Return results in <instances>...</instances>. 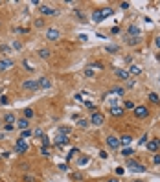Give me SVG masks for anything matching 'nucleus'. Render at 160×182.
<instances>
[{"mask_svg": "<svg viewBox=\"0 0 160 182\" xmlns=\"http://www.w3.org/2000/svg\"><path fill=\"white\" fill-rule=\"evenodd\" d=\"M33 114H35L33 109H24V118H26V120H28V118H33Z\"/></svg>", "mask_w": 160, "mask_h": 182, "instance_id": "obj_27", "label": "nucleus"}, {"mask_svg": "<svg viewBox=\"0 0 160 182\" xmlns=\"http://www.w3.org/2000/svg\"><path fill=\"white\" fill-rule=\"evenodd\" d=\"M103 122H105V116L101 112H98V110H94L92 116H90V123L92 125H103Z\"/></svg>", "mask_w": 160, "mask_h": 182, "instance_id": "obj_4", "label": "nucleus"}, {"mask_svg": "<svg viewBox=\"0 0 160 182\" xmlns=\"http://www.w3.org/2000/svg\"><path fill=\"white\" fill-rule=\"evenodd\" d=\"M41 140H43V147H48V145H50V138L48 136H43Z\"/></svg>", "mask_w": 160, "mask_h": 182, "instance_id": "obj_31", "label": "nucleus"}, {"mask_svg": "<svg viewBox=\"0 0 160 182\" xmlns=\"http://www.w3.org/2000/svg\"><path fill=\"white\" fill-rule=\"evenodd\" d=\"M85 75H88V77H90V75H92V70L87 68V70H85Z\"/></svg>", "mask_w": 160, "mask_h": 182, "instance_id": "obj_45", "label": "nucleus"}, {"mask_svg": "<svg viewBox=\"0 0 160 182\" xmlns=\"http://www.w3.org/2000/svg\"><path fill=\"white\" fill-rule=\"evenodd\" d=\"M59 169H61V171H66V169H68V166H66V164H61V166H59Z\"/></svg>", "mask_w": 160, "mask_h": 182, "instance_id": "obj_44", "label": "nucleus"}, {"mask_svg": "<svg viewBox=\"0 0 160 182\" xmlns=\"http://www.w3.org/2000/svg\"><path fill=\"white\" fill-rule=\"evenodd\" d=\"M107 182H120V180H118V178H109Z\"/></svg>", "mask_w": 160, "mask_h": 182, "instance_id": "obj_48", "label": "nucleus"}, {"mask_svg": "<svg viewBox=\"0 0 160 182\" xmlns=\"http://www.w3.org/2000/svg\"><path fill=\"white\" fill-rule=\"evenodd\" d=\"M127 167H129V169H133L134 173H144L145 169H147L145 166H142L140 162H136V160H133V158L127 160Z\"/></svg>", "mask_w": 160, "mask_h": 182, "instance_id": "obj_2", "label": "nucleus"}, {"mask_svg": "<svg viewBox=\"0 0 160 182\" xmlns=\"http://www.w3.org/2000/svg\"><path fill=\"white\" fill-rule=\"evenodd\" d=\"M66 144H68V136L57 132V136H55V145H57V147H61V145H66Z\"/></svg>", "mask_w": 160, "mask_h": 182, "instance_id": "obj_11", "label": "nucleus"}, {"mask_svg": "<svg viewBox=\"0 0 160 182\" xmlns=\"http://www.w3.org/2000/svg\"><path fill=\"white\" fill-rule=\"evenodd\" d=\"M70 127H66V125H63V127H59V131L57 132H61V134H65V136H68V134H70Z\"/></svg>", "mask_w": 160, "mask_h": 182, "instance_id": "obj_23", "label": "nucleus"}, {"mask_svg": "<svg viewBox=\"0 0 160 182\" xmlns=\"http://www.w3.org/2000/svg\"><path fill=\"white\" fill-rule=\"evenodd\" d=\"M11 48H13V50H17V52H18L20 48H22V43H20V41H15V43L11 44Z\"/></svg>", "mask_w": 160, "mask_h": 182, "instance_id": "obj_29", "label": "nucleus"}, {"mask_svg": "<svg viewBox=\"0 0 160 182\" xmlns=\"http://www.w3.org/2000/svg\"><path fill=\"white\" fill-rule=\"evenodd\" d=\"M107 145H109L110 149H118V147H120V140L110 134V136H107Z\"/></svg>", "mask_w": 160, "mask_h": 182, "instance_id": "obj_9", "label": "nucleus"}, {"mask_svg": "<svg viewBox=\"0 0 160 182\" xmlns=\"http://www.w3.org/2000/svg\"><path fill=\"white\" fill-rule=\"evenodd\" d=\"M147 97H149V101H151V103H155V105H158V103H160V97H158V94H156V92H151Z\"/></svg>", "mask_w": 160, "mask_h": 182, "instance_id": "obj_20", "label": "nucleus"}, {"mask_svg": "<svg viewBox=\"0 0 160 182\" xmlns=\"http://www.w3.org/2000/svg\"><path fill=\"white\" fill-rule=\"evenodd\" d=\"M78 125L85 129V127H88V122H87V120H79V122H78Z\"/></svg>", "mask_w": 160, "mask_h": 182, "instance_id": "obj_32", "label": "nucleus"}, {"mask_svg": "<svg viewBox=\"0 0 160 182\" xmlns=\"http://www.w3.org/2000/svg\"><path fill=\"white\" fill-rule=\"evenodd\" d=\"M35 26H37V28L43 26V18H37V20H35Z\"/></svg>", "mask_w": 160, "mask_h": 182, "instance_id": "obj_41", "label": "nucleus"}, {"mask_svg": "<svg viewBox=\"0 0 160 182\" xmlns=\"http://www.w3.org/2000/svg\"><path fill=\"white\" fill-rule=\"evenodd\" d=\"M123 109H134V103H133V101H125Z\"/></svg>", "mask_w": 160, "mask_h": 182, "instance_id": "obj_33", "label": "nucleus"}, {"mask_svg": "<svg viewBox=\"0 0 160 182\" xmlns=\"http://www.w3.org/2000/svg\"><path fill=\"white\" fill-rule=\"evenodd\" d=\"M110 31H112V33H120V26H114V28H112Z\"/></svg>", "mask_w": 160, "mask_h": 182, "instance_id": "obj_42", "label": "nucleus"}, {"mask_svg": "<svg viewBox=\"0 0 160 182\" xmlns=\"http://www.w3.org/2000/svg\"><path fill=\"white\" fill-rule=\"evenodd\" d=\"M122 155H123L125 158H129L131 155H133V149H131V147H125V149H122Z\"/></svg>", "mask_w": 160, "mask_h": 182, "instance_id": "obj_26", "label": "nucleus"}, {"mask_svg": "<svg viewBox=\"0 0 160 182\" xmlns=\"http://www.w3.org/2000/svg\"><path fill=\"white\" fill-rule=\"evenodd\" d=\"M33 134H35V136H39V138H43V131H41V129H37L35 132H33Z\"/></svg>", "mask_w": 160, "mask_h": 182, "instance_id": "obj_39", "label": "nucleus"}, {"mask_svg": "<svg viewBox=\"0 0 160 182\" xmlns=\"http://www.w3.org/2000/svg\"><path fill=\"white\" fill-rule=\"evenodd\" d=\"M41 13H43V15H59V9H53L52 6H48V4H41Z\"/></svg>", "mask_w": 160, "mask_h": 182, "instance_id": "obj_5", "label": "nucleus"}, {"mask_svg": "<svg viewBox=\"0 0 160 182\" xmlns=\"http://www.w3.org/2000/svg\"><path fill=\"white\" fill-rule=\"evenodd\" d=\"M114 171H116V175H123V171H125V169H123V167H120V166H118Z\"/></svg>", "mask_w": 160, "mask_h": 182, "instance_id": "obj_37", "label": "nucleus"}, {"mask_svg": "<svg viewBox=\"0 0 160 182\" xmlns=\"http://www.w3.org/2000/svg\"><path fill=\"white\" fill-rule=\"evenodd\" d=\"M11 50H13L11 46H8V44H0V52H2L4 55H8V53H11Z\"/></svg>", "mask_w": 160, "mask_h": 182, "instance_id": "obj_22", "label": "nucleus"}, {"mask_svg": "<svg viewBox=\"0 0 160 182\" xmlns=\"http://www.w3.org/2000/svg\"><path fill=\"white\" fill-rule=\"evenodd\" d=\"M37 83H39V88H50L52 87V81L48 79V77H41V79H37Z\"/></svg>", "mask_w": 160, "mask_h": 182, "instance_id": "obj_14", "label": "nucleus"}, {"mask_svg": "<svg viewBox=\"0 0 160 182\" xmlns=\"http://www.w3.org/2000/svg\"><path fill=\"white\" fill-rule=\"evenodd\" d=\"M39 57L48 59V57H50V50H46V48H43V50H39Z\"/></svg>", "mask_w": 160, "mask_h": 182, "instance_id": "obj_24", "label": "nucleus"}, {"mask_svg": "<svg viewBox=\"0 0 160 182\" xmlns=\"http://www.w3.org/2000/svg\"><path fill=\"white\" fill-rule=\"evenodd\" d=\"M11 66H15V63L11 59H2L0 61V72H6V70H9Z\"/></svg>", "mask_w": 160, "mask_h": 182, "instance_id": "obj_10", "label": "nucleus"}, {"mask_svg": "<svg viewBox=\"0 0 160 182\" xmlns=\"http://www.w3.org/2000/svg\"><path fill=\"white\" fill-rule=\"evenodd\" d=\"M41 155H44V156H50V151H48L46 147H41Z\"/></svg>", "mask_w": 160, "mask_h": 182, "instance_id": "obj_34", "label": "nucleus"}, {"mask_svg": "<svg viewBox=\"0 0 160 182\" xmlns=\"http://www.w3.org/2000/svg\"><path fill=\"white\" fill-rule=\"evenodd\" d=\"M133 114L138 118V120H144V118L149 116V110H147V107H144V105H138V107L133 109Z\"/></svg>", "mask_w": 160, "mask_h": 182, "instance_id": "obj_3", "label": "nucleus"}, {"mask_svg": "<svg viewBox=\"0 0 160 182\" xmlns=\"http://www.w3.org/2000/svg\"><path fill=\"white\" fill-rule=\"evenodd\" d=\"M120 8H122V9H127V8H129V2H122Z\"/></svg>", "mask_w": 160, "mask_h": 182, "instance_id": "obj_40", "label": "nucleus"}, {"mask_svg": "<svg viewBox=\"0 0 160 182\" xmlns=\"http://www.w3.org/2000/svg\"><path fill=\"white\" fill-rule=\"evenodd\" d=\"M28 151H30V145L26 144V140L18 138L15 142V153H17V155H24V153H28Z\"/></svg>", "mask_w": 160, "mask_h": 182, "instance_id": "obj_1", "label": "nucleus"}, {"mask_svg": "<svg viewBox=\"0 0 160 182\" xmlns=\"http://www.w3.org/2000/svg\"><path fill=\"white\" fill-rule=\"evenodd\" d=\"M153 164H160V156H158V155L153 156Z\"/></svg>", "mask_w": 160, "mask_h": 182, "instance_id": "obj_38", "label": "nucleus"}, {"mask_svg": "<svg viewBox=\"0 0 160 182\" xmlns=\"http://www.w3.org/2000/svg\"><path fill=\"white\" fill-rule=\"evenodd\" d=\"M31 134H33V132H31L30 129H26V131H22V136H20V138H24V140H26V138H30Z\"/></svg>", "mask_w": 160, "mask_h": 182, "instance_id": "obj_30", "label": "nucleus"}, {"mask_svg": "<svg viewBox=\"0 0 160 182\" xmlns=\"http://www.w3.org/2000/svg\"><path fill=\"white\" fill-rule=\"evenodd\" d=\"M131 142H133V138H131L129 134H123V136L120 138V145H125V147H129Z\"/></svg>", "mask_w": 160, "mask_h": 182, "instance_id": "obj_17", "label": "nucleus"}, {"mask_svg": "<svg viewBox=\"0 0 160 182\" xmlns=\"http://www.w3.org/2000/svg\"><path fill=\"white\" fill-rule=\"evenodd\" d=\"M17 127L20 131H26V129H30V122H28L26 118H20V120H17Z\"/></svg>", "mask_w": 160, "mask_h": 182, "instance_id": "obj_16", "label": "nucleus"}, {"mask_svg": "<svg viewBox=\"0 0 160 182\" xmlns=\"http://www.w3.org/2000/svg\"><path fill=\"white\" fill-rule=\"evenodd\" d=\"M4 122H6V125H13V123H17V118H15V114H6L4 116Z\"/></svg>", "mask_w": 160, "mask_h": 182, "instance_id": "obj_18", "label": "nucleus"}, {"mask_svg": "<svg viewBox=\"0 0 160 182\" xmlns=\"http://www.w3.org/2000/svg\"><path fill=\"white\" fill-rule=\"evenodd\" d=\"M22 88H24V90H37V88H39V83H37L35 79H26V81L22 83Z\"/></svg>", "mask_w": 160, "mask_h": 182, "instance_id": "obj_8", "label": "nucleus"}, {"mask_svg": "<svg viewBox=\"0 0 160 182\" xmlns=\"http://www.w3.org/2000/svg\"><path fill=\"white\" fill-rule=\"evenodd\" d=\"M110 94H118V96H123V94H125V90H123L122 87H114L112 90H110Z\"/></svg>", "mask_w": 160, "mask_h": 182, "instance_id": "obj_25", "label": "nucleus"}, {"mask_svg": "<svg viewBox=\"0 0 160 182\" xmlns=\"http://www.w3.org/2000/svg\"><path fill=\"white\" fill-rule=\"evenodd\" d=\"M155 44H156V46L160 48V35H158V37H156V39H155Z\"/></svg>", "mask_w": 160, "mask_h": 182, "instance_id": "obj_47", "label": "nucleus"}, {"mask_svg": "<svg viewBox=\"0 0 160 182\" xmlns=\"http://www.w3.org/2000/svg\"><path fill=\"white\" fill-rule=\"evenodd\" d=\"M87 162H88V158H85V156L79 158V164H81V166H83V164H87Z\"/></svg>", "mask_w": 160, "mask_h": 182, "instance_id": "obj_43", "label": "nucleus"}, {"mask_svg": "<svg viewBox=\"0 0 160 182\" xmlns=\"http://www.w3.org/2000/svg\"><path fill=\"white\" fill-rule=\"evenodd\" d=\"M145 147H147V151H151V153H156L158 149H160V140H147L145 142Z\"/></svg>", "mask_w": 160, "mask_h": 182, "instance_id": "obj_6", "label": "nucleus"}, {"mask_svg": "<svg viewBox=\"0 0 160 182\" xmlns=\"http://www.w3.org/2000/svg\"><path fill=\"white\" fill-rule=\"evenodd\" d=\"M127 87H129V88H133V87H134V81H131V79H129V81H127Z\"/></svg>", "mask_w": 160, "mask_h": 182, "instance_id": "obj_46", "label": "nucleus"}, {"mask_svg": "<svg viewBox=\"0 0 160 182\" xmlns=\"http://www.w3.org/2000/svg\"><path fill=\"white\" fill-rule=\"evenodd\" d=\"M22 66H24L26 70H30V72H33V66L30 65V61H28V59H24V61H22Z\"/></svg>", "mask_w": 160, "mask_h": 182, "instance_id": "obj_28", "label": "nucleus"}, {"mask_svg": "<svg viewBox=\"0 0 160 182\" xmlns=\"http://www.w3.org/2000/svg\"><path fill=\"white\" fill-rule=\"evenodd\" d=\"M61 37V31L57 30V28H50V30L46 31V39L48 41H59Z\"/></svg>", "mask_w": 160, "mask_h": 182, "instance_id": "obj_7", "label": "nucleus"}, {"mask_svg": "<svg viewBox=\"0 0 160 182\" xmlns=\"http://www.w3.org/2000/svg\"><path fill=\"white\" fill-rule=\"evenodd\" d=\"M123 107H120V105H112V107H110V114L112 116H123Z\"/></svg>", "mask_w": 160, "mask_h": 182, "instance_id": "obj_15", "label": "nucleus"}, {"mask_svg": "<svg viewBox=\"0 0 160 182\" xmlns=\"http://www.w3.org/2000/svg\"><path fill=\"white\" fill-rule=\"evenodd\" d=\"M85 105H87V109H92V110L96 109V105H94L92 101H85Z\"/></svg>", "mask_w": 160, "mask_h": 182, "instance_id": "obj_36", "label": "nucleus"}, {"mask_svg": "<svg viewBox=\"0 0 160 182\" xmlns=\"http://www.w3.org/2000/svg\"><path fill=\"white\" fill-rule=\"evenodd\" d=\"M107 52H110V53L118 52V46H107Z\"/></svg>", "mask_w": 160, "mask_h": 182, "instance_id": "obj_35", "label": "nucleus"}, {"mask_svg": "<svg viewBox=\"0 0 160 182\" xmlns=\"http://www.w3.org/2000/svg\"><path fill=\"white\" fill-rule=\"evenodd\" d=\"M92 20H94V22H101V20H103V13H101V9H96V11L92 13Z\"/></svg>", "mask_w": 160, "mask_h": 182, "instance_id": "obj_19", "label": "nucleus"}, {"mask_svg": "<svg viewBox=\"0 0 160 182\" xmlns=\"http://www.w3.org/2000/svg\"><path fill=\"white\" fill-rule=\"evenodd\" d=\"M129 74H133V75H140V74H142V68H140V66H136V65H133V66L129 68Z\"/></svg>", "mask_w": 160, "mask_h": 182, "instance_id": "obj_21", "label": "nucleus"}, {"mask_svg": "<svg viewBox=\"0 0 160 182\" xmlns=\"http://www.w3.org/2000/svg\"><path fill=\"white\" fill-rule=\"evenodd\" d=\"M127 33L131 35V37H134V39H138V37H140V28H138V26H133V24H131L129 28H127Z\"/></svg>", "mask_w": 160, "mask_h": 182, "instance_id": "obj_12", "label": "nucleus"}, {"mask_svg": "<svg viewBox=\"0 0 160 182\" xmlns=\"http://www.w3.org/2000/svg\"><path fill=\"white\" fill-rule=\"evenodd\" d=\"M134 182H142V180H134Z\"/></svg>", "mask_w": 160, "mask_h": 182, "instance_id": "obj_49", "label": "nucleus"}, {"mask_svg": "<svg viewBox=\"0 0 160 182\" xmlns=\"http://www.w3.org/2000/svg\"><path fill=\"white\" fill-rule=\"evenodd\" d=\"M116 77H120L122 81H129V72L122 68H116Z\"/></svg>", "mask_w": 160, "mask_h": 182, "instance_id": "obj_13", "label": "nucleus"}]
</instances>
